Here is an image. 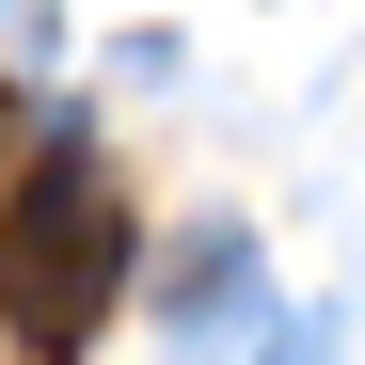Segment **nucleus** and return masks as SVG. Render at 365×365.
<instances>
[{
    "label": "nucleus",
    "mask_w": 365,
    "mask_h": 365,
    "mask_svg": "<svg viewBox=\"0 0 365 365\" xmlns=\"http://www.w3.org/2000/svg\"><path fill=\"white\" fill-rule=\"evenodd\" d=\"M111 286H128V207H111L96 143H48L16 175V207H0V318L32 349H80L111 318Z\"/></svg>",
    "instance_id": "nucleus-1"
}]
</instances>
